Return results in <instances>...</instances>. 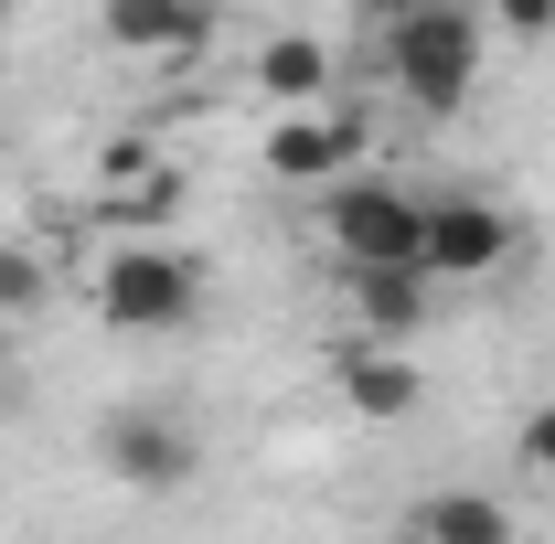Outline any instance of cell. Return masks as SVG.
Listing matches in <instances>:
<instances>
[{"instance_id":"1","label":"cell","mask_w":555,"mask_h":544,"mask_svg":"<svg viewBox=\"0 0 555 544\" xmlns=\"http://www.w3.org/2000/svg\"><path fill=\"white\" fill-rule=\"evenodd\" d=\"M374 54H385V75L416 118H460L491 65V11L481 0H416L396 22H374Z\"/></svg>"},{"instance_id":"2","label":"cell","mask_w":555,"mask_h":544,"mask_svg":"<svg viewBox=\"0 0 555 544\" xmlns=\"http://www.w3.org/2000/svg\"><path fill=\"white\" fill-rule=\"evenodd\" d=\"M96 321H107V332H139V341L193 332V321H204V268L171 257V246H118V257L96 268Z\"/></svg>"},{"instance_id":"3","label":"cell","mask_w":555,"mask_h":544,"mask_svg":"<svg viewBox=\"0 0 555 544\" xmlns=\"http://www.w3.org/2000/svg\"><path fill=\"white\" fill-rule=\"evenodd\" d=\"M321 235H332L343 268H427V257H416V246H427V204L396 193V182H343L332 213H321Z\"/></svg>"},{"instance_id":"4","label":"cell","mask_w":555,"mask_h":544,"mask_svg":"<svg viewBox=\"0 0 555 544\" xmlns=\"http://www.w3.org/2000/svg\"><path fill=\"white\" fill-rule=\"evenodd\" d=\"M96 459H107V480H118V491H193L204 438H193L171 406H118L107 427H96Z\"/></svg>"},{"instance_id":"5","label":"cell","mask_w":555,"mask_h":544,"mask_svg":"<svg viewBox=\"0 0 555 544\" xmlns=\"http://www.w3.org/2000/svg\"><path fill=\"white\" fill-rule=\"evenodd\" d=\"M513 246H524V224L491 204V193H438V204H427V246H416V257H427V277H491Z\"/></svg>"},{"instance_id":"6","label":"cell","mask_w":555,"mask_h":544,"mask_svg":"<svg viewBox=\"0 0 555 544\" xmlns=\"http://www.w3.org/2000/svg\"><path fill=\"white\" fill-rule=\"evenodd\" d=\"M427 299H438L427 268H343V310H352L363 341H416L427 332Z\"/></svg>"},{"instance_id":"7","label":"cell","mask_w":555,"mask_h":544,"mask_svg":"<svg viewBox=\"0 0 555 544\" xmlns=\"http://www.w3.org/2000/svg\"><path fill=\"white\" fill-rule=\"evenodd\" d=\"M96 33L118 54H204L214 43V0H96Z\"/></svg>"},{"instance_id":"8","label":"cell","mask_w":555,"mask_h":544,"mask_svg":"<svg viewBox=\"0 0 555 544\" xmlns=\"http://www.w3.org/2000/svg\"><path fill=\"white\" fill-rule=\"evenodd\" d=\"M352 150H363V129H352V118H332V107H278L268 171H278V182H332Z\"/></svg>"},{"instance_id":"9","label":"cell","mask_w":555,"mask_h":544,"mask_svg":"<svg viewBox=\"0 0 555 544\" xmlns=\"http://www.w3.org/2000/svg\"><path fill=\"white\" fill-rule=\"evenodd\" d=\"M343 406L385 416V427L427 406V374H416V363H406V341H363V332L343 341Z\"/></svg>"},{"instance_id":"10","label":"cell","mask_w":555,"mask_h":544,"mask_svg":"<svg viewBox=\"0 0 555 544\" xmlns=\"http://www.w3.org/2000/svg\"><path fill=\"white\" fill-rule=\"evenodd\" d=\"M257 86H268L278 107H321V96H332V43H321V33H268Z\"/></svg>"},{"instance_id":"11","label":"cell","mask_w":555,"mask_h":544,"mask_svg":"<svg viewBox=\"0 0 555 544\" xmlns=\"http://www.w3.org/2000/svg\"><path fill=\"white\" fill-rule=\"evenodd\" d=\"M416 534L427 544H513V513H502L491 491H438V502L416 513Z\"/></svg>"},{"instance_id":"12","label":"cell","mask_w":555,"mask_h":544,"mask_svg":"<svg viewBox=\"0 0 555 544\" xmlns=\"http://www.w3.org/2000/svg\"><path fill=\"white\" fill-rule=\"evenodd\" d=\"M43 299H54V268L33 246H0V321H33Z\"/></svg>"},{"instance_id":"13","label":"cell","mask_w":555,"mask_h":544,"mask_svg":"<svg viewBox=\"0 0 555 544\" xmlns=\"http://www.w3.org/2000/svg\"><path fill=\"white\" fill-rule=\"evenodd\" d=\"M491 22H502L513 43H555V0H491Z\"/></svg>"},{"instance_id":"14","label":"cell","mask_w":555,"mask_h":544,"mask_svg":"<svg viewBox=\"0 0 555 544\" xmlns=\"http://www.w3.org/2000/svg\"><path fill=\"white\" fill-rule=\"evenodd\" d=\"M513 449H524V470H534V480H555V406L524 416V438H513Z\"/></svg>"},{"instance_id":"15","label":"cell","mask_w":555,"mask_h":544,"mask_svg":"<svg viewBox=\"0 0 555 544\" xmlns=\"http://www.w3.org/2000/svg\"><path fill=\"white\" fill-rule=\"evenodd\" d=\"M363 11H374V22H396V11H416V0H363Z\"/></svg>"},{"instance_id":"16","label":"cell","mask_w":555,"mask_h":544,"mask_svg":"<svg viewBox=\"0 0 555 544\" xmlns=\"http://www.w3.org/2000/svg\"><path fill=\"white\" fill-rule=\"evenodd\" d=\"M385 544H427V534H385Z\"/></svg>"},{"instance_id":"17","label":"cell","mask_w":555,"mask_h":544,"mask_svg":"<svg viewBox=\"0 0 555 544\" xmlns=\"http://www.w3.org/2000/svg\"><path fill=\"white\" fill-rule=\"evenodd\" d=\"M11 11H22V0H0V22H11Z\"/></svg>"}]
</instances>
